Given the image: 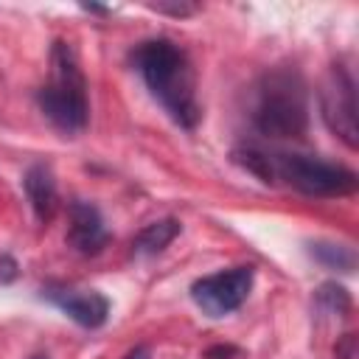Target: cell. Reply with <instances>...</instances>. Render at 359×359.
Masks as SVG:
<instances>
[{"instance_id":"1","label":"cell","mask_w":359,"mask_h":359,"mask_svg":"<svg viewBox=\"0 0 359 359\" xmlns=\"http://www.w3.org/2000/svg\"><path fill=\"white\" fill-rule=\"evenodd\" d=\"M135 67L143 76L151 95L163 104L174 123L194 129L199 123L196 81L188 53L171 39H149L135 50Z\"/></svg>"},{"instance_id":"2","label":"cell","mask_w":359,"mask_h":359,"mask_svg":"<svg viewBox=\"0 0 359 359\" xmlns=\"http://www.w3.org/2000/svg\"><path fill=\"white\" fill-rule=\"evenodd\" d=\"M252 126L264 137H303L309 126L306 90L297 73L272 70L255 87L252 104Z\"/></svg>"},{"instance_id":"3","label":"cell","mask_w":359,"mask_h":359,"mask_svg":"<svg viewBox=\"0 0 359 359\" xmlns=\"http://www.w3.org/2000/svg\"><path fill=\"white\" fill-rule=\"evenodd\" d=\"M36 101H39V109L45 112V118L56 129L73 135V132H81L87 126V115H90L87 81H84V73L79 67L76 50L62 39L53 42L50 84H45L36 93Z\"/></svg>"},{"instance_id":"4","label":"cell","mask_w":359,"mask_h":359,"mask_svg":"<svg viewBox=\"0 0 359 359\" xmlns=\"http://www.w3.org/2000/svg\"><path fill=\"white\" fill-rule=\"evenodd\" d=\"M272 182L283 180L289 188L306 196H348L356 191L359 180L351 168L325 163L303 154H269Z\"/></svg>"},{"instance_id":"5","label":"cell","mask_w":359,"mask_h":359,"mask_svg":"<svg viewBox=\"0 0 359 359\" xmlns=\"http://www.w3.org/2000/svg\"><path fill=\"white\" fill-rule=\"evenodd\" d=\"M320 109L325 126L348 146H359V118H356V84L348 67L334 65L320 90Z\"/></svg>"},{"instance_id":"6","label":"cell","mask_w":359,"mask_h":359,"mask_svg":"<svg viewBox=\"0 0 359 359\" xmlns=\"http://www.w3.org/2000/svg\"><path fill=\"white\" fill-rule=\"evenodd\" d=\"M250 289H252V266H236V269L194 280L191 297L205 314L224 317L247 300Z\"/></svg>"},{"instance_id":"7","label":"cell","mask_w":359,"mask_h":359,"mask_svg":"<svg viewBox=\"0 0 359 359\" xmlns=\"http://www.w3.org/2000/svg\"><path fill=\"white\" fill-rule=\"evenodd\" d=\"M67 216H70L67 244H70L76 252H81V255H95V252H101V250L107 247L109 233H107L104 219H101V213H98L95 205L76 199V202H70Z\"/></svg>"},{"instance_id":"8","label":"cell","mask_w":359,"mask_h":359,"mask_svg":"<svg viewBox=\"0 0 359 359\" xmlns=\"http://www.w3.org/2000/svg\"><path fill=\"white\" fill-rule=\"evenodd\" d=\"M45 297L59 306L73 323L84 328H101L109 317V300L98 292H81V289H48Z\"/></svg>"},{"instance_id":"9","label":"cell","mask_w":359,"mask_h":359,"mask_svg":"<svg viewBox=\"0 0 359 359\" xmlns=\"http://www.w3.org/2000/svg\"><path fill=\"white\" fill-rule=\"evenodd\" d=\"M25 194H28V202L36 213L39 222H50L53 213H56V205H59V196H56V182H53V174L48 165L36 163L25 171Z\"/></svg>"},{"instance_id":"10","label":"cell","mask_w":359,"mask_h":359,"mask_svg":"<svg viewBox=\"0 0 359 359\" xmlns=\"http://www.w3.org/2000/svg\"><path fill=\"white\" fill-rule=\"evenodd\" d=\"M177 236H180V222L177 219H160V222L146 224L132 238V250L137 255H154V252H163Z\"/></svg>"},{"instance_id":"11","label":"cell","mask_w":359,"mask_h":359,"mask_svg":"<svg viewBox=\"0 0 359 359\" xmlns=\"http://www.w3.org/2000/svg\"><path fill=\"white\" fill-rule=\"evenodd\" d=\"M311 255H314L320 264L331 266V269L351 272V269L356 266V255H353V250H351V247H342V244H325V241L311 244Z\"/></svg>"},{"instance_id":"12","label":"cell","mask_w":359,"mask_h":359,"mask_svg":"<svg viewBox=\"0 0 359 359\" xmlns=\"http://www.w3.org/2000/svg\"><path fill=\"white\" fill-rule=\"evenodd\" d=\"M317 303L323 309H328V311H337V314H348L351 311V294L339 283H323L317 289Z\"/></svg>"},{"instance_id":"13","label":"cell","mask_w":359,"mask_h":359,"mask_svg":"<svg viewBox=\"0 0 359 359\" xmlns=\"http://www.w3.org/2000/svg\"><path fill=\"white\" fill-rule=\"evenodd\" d=\"M149 8L163 11V14H174V17H188V14H194L199 6H196V3H149Z\"/></svg>"},{"instance_id":"14","label":"cell","mask_w":359,"mask_h":359,"mask_svg":"<svg viewBox=\"0 0 359 359\" xmlns=\"http://www.w3.org/2000/svg\"><path fill=\"white\" fill-rule=\"evenodd\" d=\"M334 359H356V337H353V334H345V337L337 342Z\"/></svg>"},{"instance_id":"15","label":"cell","mask_w":359,"mask_h":359,"mask_svg":"<svg viewBox=\"0 0 359 359\" xmlns=\"http://www.w3.org/2000/svg\"><path fill=\"white\" fill-rule=\"evenodd\" d=\"M205 359H241V351L236 345H213L205 351Z\"/></svg>"},{"instance_id":"16","label":"cell","mask_w":359,"mask_h":359,"mask_svg":"<svg viewBox=\"0 0 359 359\" xmlns=\"http://www.w3.org/2000/svg\"><path fill=\"white\" fill-rule=\"evenodd\" d=\"M17 278V261L11 255L0 258V280H14Z\"/></svg>"},{"instance_id":"17","label":"cell","mask_w":359,"mask_h":359,"mask_svg":"<svg viewBox=\"0 0 359 359\" xmlns=\"http://www.w3.org/2000/svg\"><path fill=\"white\" fill-rule=\"evenodd\" d=\"M123 359H149V348H146V345H137V348H132Z\"/></svg>"},{"instance_id":"18","label":"cell","mask_w":359,"mask_h":359,"mask_svg":"<svg viewBox=\"0 0 359 359\" xmlns=\"http://www.w3.org/2000/svg\"><path fill=\"white\" fill-rule=\"evenodd\" d=\"M81 8H84V11H93V14H107V8H104V6H87V3H84Z\"/></svg>"},{"instance_id":"19","label":"cell","mask_w":359,"mask_h":359,"mask_svg":"<svg viewBox=\"0 0 359 359\" xmlns=\"http://www.w3.org/2000/svg\"><path fill=\"white\" fill-rule=\"evenodd\" d=\"M31 359H48V356H45V353H36V356H31Z\"/></svg>"}]
</instances>
